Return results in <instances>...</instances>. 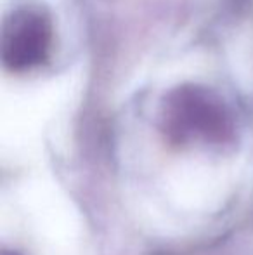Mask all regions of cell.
<instances>
[{
	"mask_svg": "<svg viewBox=\"0 0 253 255\" xmlns=\"http://www.w3.org/2000/svg\"><path fill=\"white\" fill-rule=\"evenodd\" d=\"M3 255H17V254H14V252H10V254H9V252H5Z\"/></svg>",
	"mask_w": 253,
	"mask_h": 255,
	"instance_id": "6da1fadb",
	"label": "cell"
}]
</instances>
